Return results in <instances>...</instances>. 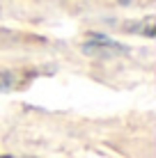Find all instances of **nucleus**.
<instances>
[{"label": "nucleus", "mask_w": 156, "mask_h": 158, "mask_svg": "<svg viewBox=\"0 0 156 158\" xmlns=\"http://www.w3.org/2000/svg\"><path fill=\"white\" fill-rule=\"evenodd\" d=\"M16 83H14V73H2L0 76V92H7V89H14Z\"/></svg>", "instance_id": "1"}, {"label": "nucleus", "mask_w": 156, "mask_h": 158, "mask_svg": "<svg viewBox=\"0 0 156 158\" xmlns=\"http://www.w3.org/2000/svg\"><path fill=\"white\" fill-rule=\"evenodd\" d=\"M0 158H21V156H0Z\"/></svg>", "instance_id": "2"}]
</instances>
